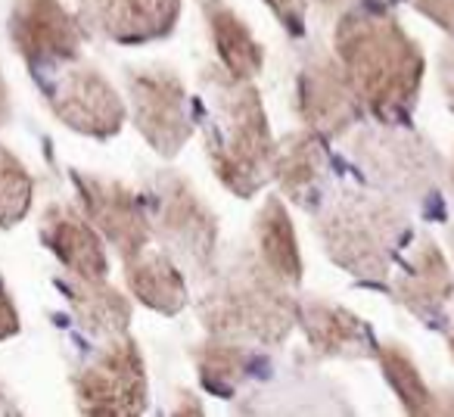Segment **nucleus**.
<instances>
[{
  "mask_svg": "<svg viewBox=\"0 0 454 417\" xmlns=\"http://www.w3.org/2000/svg\"><path fill=\"white\" fill-rule=\"evenodd\" d=\"M383 367H386L389 383L395 386V392L404 398V405H408L411 411H420L423 405H427V389H423L420 377H417V371H414V365H411L408 355L395 346H386L383 349Z\"/></svg>",
  "mask_w": 454,
  "mask_h": 417,
  "instance_id": "23",
  "label": "nucleus"
},
{
  "mask_svg": "<svg viewBox=\"0 0 454 417\" xmlns=\"http://www.w3.org/2000/svg\"><path fill=\"white\" fill-rule=\"evenodd\" d=\"M16 334H20V311H16L13 296H10L4 280H0V340H10Z\"/></svg>",
  "mask_w": 454,
  "mask_h": 417,
  "instance_id": "25",
  "label": "nucleus"
},
{
  "mask_svg": "<svg viewBox=\"0 0 454 417\" xmlns=\"http://www.w3.org/2000/svg\"><path fill=\"white\" fill-rule=\"evenodd\" d=\"M0 414H20V408L13 405V398H10L4 389H0Z\"/></svg>",
  "mask_w": 454,
  "mask_h": 417,
  "instance_id": "28",
  "label": "nucleus"
},
{
  "mask_svg": "<svg viewBox=\"0 0 454 417\" xmlns=\"http://www.w3.org/2000/svg\"><path fill=\"white\" fill-rule=\"evenodd\" d=\"M10 38L32 66L66 63L82 51V22L63 0H16Z\"/></svg>",
  "mask_w": 454,
  "mask_h": 417,
  "instance_id": "10",
  "label": "nucleus"
},
{
  "mask_svg": "<svg viewBox=\"0 0 454 417\" xmlns=\"http://www.w3.org/2000/svg\"><path fill=\"white\" fill-rule=\"evenodd\" d=\"M125 278L131 293L144 305L162 315H177L187 305V284L181 278V268L168 253H150L140 249L137 256L125 259Z\"/></svg>",
  "mask_w": 454,
  "mask_h": 417,
  "instance_id": "15",
  "label": "nucleus"
},
{
  "mask_svg": "<svg viewBox=\"0 0 454 417\" xmlns=\"http://www.w3.org/2000/svg\"><path fill=\"white\" fill-rule=\"evenodd\" d=\"M51 109L66 128L88 138H113L125 122V103L94 69H72L51 88Z\"/></svg>",
  "mask_w": 454,
  "mask_h": 417,
  "instance_id": "9",
  "label": "nucleus"
},
{
  "mask_svg": "<svg viewBox=\"0 0 454 417\" xmlns=\"http://www.w3.org/2000/svg\"><path fill=\"white\" fill-rule=\"evenodd\" d=\"M10 115V94H7V84H4V78H0V125L7 122Z\"/></svg>",
  "mask_w": 454,
  "mask_h": 417,
  "instance_id": "27",
  "label": "nucleus"
},
{
  "mask_svg": "<svg viewBox=\"0 0 454 417\" xmlns=\"http://www.w3.org/2000/svg\"><path fill=\"white\" fill-rule=\"evenodd\" d=\"M82 22L119 44L156 41L175 28L181 0H78Z\"/></svg>",
  "mask_w": 454,
  "mask_h": 417,
  "instance_id": "12",
  "label": "nucleus"
},
{
  "mask_svg": "<svg viewBox=\"0 0 454 417\" xmlns=\"http://www.w3.org/2000/svg\"><path fill=\"white\" fill-rule=\"evenodd\" d=\"M78 408L90 417H134L146 411V365L128 334L109 346L75 377Z\"/></svg>",
  "mask_w": 454,
  "mask_h": 417,
  "instance_id": "6",
  "label": "nucleus"
},
{
  "mask_svg": "<svg viewBox=\"0 0 454 417\" xmlns=\"http://www.w3.org/2000/svg\"><path fill=\"white\" fill-rule=\"evenodd\" d=\"M271 175L286 196L302 202L305 196L317 187V181H321V175H324V146H321L317 131L290 134V138L274 150Z\"/></svg>",
  "mask_w": 454,
  "mask_h": 417,
  "instance_id": "19",
  "label": "nucleus"
},
{
  "mask_svg": "<svg viewBox=\"0 0 454 417\" xmlns=\"http://www.w3.org/2000/svg\"><path fill=\"white\" fill-rule=\"evenodd\" d=\"M448 274L442 268V259L435 256V249H423V259L408 271V278L402 280L398 293L408 305H423L427 299H439V287L448 284Z\"/></svg>",
  "mask_w": 454,
  "mask_h": 417,
  "instance_id": "22",
  "label": "nucleus"
},
{
  "mask_svg": "<svg viewBox=\"0 0 454 417\" xmlns=\"http://www.w3.org/2000/svg\"><path fill=\"white\" fill-rule=\"evenodd\" d=\"M299 115L317 134H340L358 119V94L346 69L324 53H315L299 72Z\"/></svg>",
  "mask_w": 454,
  "mask_h": 417,
  "instance_id": "11",
  "label": "nucleus"
},
{
  "mask_svg": "<svg viewBox=\"0 0 454 417\" xmlns=\"http://www.w3.org/2000/svg\"><path fill=\"white\" fill-rule=\"evenodd\" d=\"M398 228L402 222L389 206L367 196H342L336 206L327 208L317 234L336 265L361 278H380L389 268Z\"/></svg>",
  "mask_w": 454,
  "mask_h": 417,
  "instance_id": "4",
  "label": "nucleus"
},
{
  "mask_svg": "<svg viewBox=\"0 0 454 417\" xmlns=\"http://www.w3.org/2000/svg\"><path fill=\"white\" fill-rule=\"evenodd\" d=\"M177 398H181V405H175L171 414H202V405L193 392H177Z\"/></svg>",
  "mask_w": 454,
  "mask_h": 417,
  "instance_id": "26",
  "label": "nucleus"
},
{
  "mask_svg": "<svg viewBox=\"0 0 454 417\" xmlns=\"http://www.w3.org/2000/svg\"><path fill=\"white\" fill-rule=\"evenodd\" d=\"M296 324H302L305 340L311 342L317 355H352L364 349V324L346 309H336L330 303L305 299L296 309Z\"/></svg>",
  "mask_w": 454,
  "mask_h": 417,
  "instance_id": "17",
  "label": "nucleus"
},
{
  "mask_svg": "<svg viewBox=\"0 0 454 417\" xmlns=\"http://www.w3.org/2000/svg\"><path fill=\"white\" fill-rule=\"evenodd\" d=\"M75 187L82 196L84 216L90 218L94 228L103 231V237L119 249L121 259H131L140 249H146L153 222L131 187L97 175H75Z\"/></svg>",
  "mask_w": 454,
  "mask_h": 417,
  "instance_id": "8",
  "label": "nucleus"
},
{
  "mask_svg": "<svg viewBox=\"0 0 454 417\" xmlns=\"http://www.w3.org/2000/svg\"><path fill=\"white\" fill-rule=\"evenodd\" d=\"M296 299L265 262L240 259L202 296L200 318L212 336L234 342L280 346L296 327Z\"/></svg>",
  "mask_w": 454,
  "mask_h": 417,
  "instance_id": "3",
  "label": "nucleus"
},
{
  "mask_svg": "<svg viewBox=\"0 0 454 417\" xmlns=\"http://www.w3.org/2000/svg\"><path fill=\"white\" fill-rule=\"evenodd\" d=\"M131 109L134 125L140 138L159 153V156H177L181 146L190 140L193 128L187 119V94L175 72L144 69L131 72Z\"/></svg>",
  "mask_w": 454,
  "mask_h": 417,
  "instance_id": "7",
  "label": "nucleus"
},
{
  "mask_svg": "<svg viewBox=\"0 0 454 417\" xmlns=\"http://www.w3.org/2000/svg\"><path fill=\"white\" fill-rule=\"evenodd\" d=\"M41 240L53 256L69 268V274L84 280H106L109 259L90 218H82L75 208L53 202L41 218Z\"/></svg>",
  "mask_w": 454,
  "mask_h": 417,
  "instance_id": "13",
  "label": "nucleus"
},
{
  "mask_svg": "<svg viewBox=\"0 0 454 417\" xmlns=\"http://www.w3.org/2000/svg\"><path fill=\"white\" fill-rule=\"evenodd\" d=\"M69 305L75 311L78 324H82L88 334L97 336H121L128 334V324H131V303L121 296L115 287H109L106 280H84L72 278L63 284Z\"/></svg>",
  "mask_w": 454,
  "mask_h": 417,
  "instance_id": "16",
  "label": "nucleus"
},
{
  "mask_svg": "<svg viewBox=\"0 0 454 417\" xmlns=\"http://www.w3.org/2000/svg\"><path fill=\"white\" fill-rule=\"evenodd\" d=\"M268 7L278 13V20L284 22L290 32H302V22H305V0H265Z\"/></svg>",
  "mask_w": 454,
  "mask_h": 417,
  "instance_id": "24",
  "label": "nucleus"
},
{
  "mask_svg": "<svg viewBox=\"0 0 454 417\" xmlns=\"http://www.w3.org/2000/svg\"><path fill=\"white\" fill-rule=\"evenodd\" d=\"M202 13L208 22V35L221 57V69L231 72L240 82H253L265 63V51L249 32V26L227 7L224 0H202Z\"/></svg>",
  "mask_w": 454,
  "mask_h": 417,
  "instance_id": "14",
  "label": "nucleus"
},
{
  "mask_svg": "<svg viewBox=\"0 0 454 417\" xmlns=\"http://www.w3.org/2000/svg\"><path fill=\"white\" fill-rule=\"evenodd\" d=\"M35 200V181L28 169L7 150L0 146V228L7 231L28 216Z\"/></svg>",
  "mask_w": 454,
  "mask_h": 417,
  "instance_id": "21",
  "label": "nucleus"
},
{
  "mask_svg": "<svg viewBox=\"0 0 454 417\" xmlns=\"http://www.w3.org/2000/svg\"><path fill=\"white\" fill-rule=\"evenodd\" d=\"M193 361H196V371H200L202 386L212 389L215 396H231L249 371L247 352L240 349V342L221 340V336H212L202 346H196Z\"/></svg>",
  "mask_w": 454,
  "mask_h": 417,
  "instance_id": "20",
  "label": "nucleus"
},
{
  "mask_svg": "<svg viewBox=\"0 0 454 417\" xmlns=\"http://www.w3.org/2000/svg\"><path fill=\"white\" fill-rule=\"evenodd\" d=\"M206 150L231 193L253 196L271 175V128L253 82L224 69L206 72Z\"/></svg>",
  "mask_w": 454,
  "mask_h": 417,
  "instance_id": "1",
  "label": "nucleus"
},
{
  "mask_svg": "<svg viewBox=\"0 0 454 417\" xmlns=\"http://www.w3.org/2000/svg\"><path fill=\"white\" fill-rule=\"evenodd\" d=\"M153 231L175 262L206 274L218 253V222L181 175H162L153 196Z\"/></svg>",
  "mask_w": 454,
  "mask_h": 417,
  "instance_id": "5",
  "label": "nucleus"
},
{
  "mask_svg": "<svg viewBox=\"0 0 454 417\" xmlns=\"http://www.w3.org/2000/svg\"><path fill=\"white\" fill-rule=\"evenodd\" d=\"M336 53L358 100L377 115H398L411 106L423 63L411 38L392 20L367 13L342 16Z\"/></svg>",
  "mask_w": 454,
  "mask_h": 417,
  "instance_id": "2",
  "label": "nucleus"
},
{
  "mask_svg": "<svg viewBox=\"0 0 454 417\" xmlns=\"http://www.w3.org/2000/svg\"><path fill=\"white\" fill-rule=\"evenodd\" d=\"M255 243H259V259L268 265L274 278L284 284H299L302 278V256L299 240L293 231L290 212L280 200H268L255 216Z\"/></svg>",
  "mask_w": 454,
  "mask_h": 417,
  "instance_id": "18",
  "label": "nucleus"
}]
</instances>
